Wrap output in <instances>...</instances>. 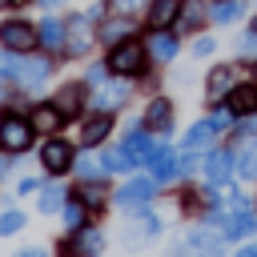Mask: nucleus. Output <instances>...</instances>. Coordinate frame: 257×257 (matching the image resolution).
<instances>
[{"label": "nucleus", "instance_id": "obj_1", "mask_svg": "<svg viewBox=\"0 0 257 257\" xmlns=\"http://www.w3.org/2000/svg\"><path fill=\"white\" fill-rule=\"evenodd\" d=\"M104 64H108L112 72H120V76H137V72H145L149 52H145L137 40H120V44H112V52H108Z\"/></svg>", "mask_w": 257, "mask_h": 257}, {"label": "nucleus", "instance_id": "obj_2", "mask_svg": "<svg viewBox=\"0 0 257 257\" xmlns=\"http://www.w3.org/2000/svg\"><path fill=\"white\" fill-rule=\"evenodd\" d=\"M32 120H24V116H16V112H8L4 120H0V145L8 149V153H24L28 145H32Z\"/></svg>", "mask_w": 257, "mask_h": 257}, {"label": "nucleus", "instance_id": "obj_3", "mask_svg": "<svg viewBox=\"0 0 257 257\" xmlns=\"http://www.w3.org/2000/svg\"><path fill=\"white\" fill-rule=\"evenodd\" d=\"M72 145L68 141H60V137H48L44 145H40V165L48 169V173H64V169H72Z\"/></svg>", "mask_w": 257, "mask_h": 257}, {"label": "nucleus", "instance_id": "obj_4", "mask_svg": "<svg viewBox=\"0 0 257 257\" xmlns=\"http://www.w3.org/2000/svg\"><path fill=\"white\" fill-rule=\"evenodd\" d=\"M100 249H104L100 229H84V225L76 229V237H72V241H64V245H60V253H64V257H96Z\"/></svg>", "mask_w": 257, "mask_h": 257}, {"label": "nucleus", "instance_id": "obj_5", "mask_svg": "<svg viewBox=\"0 0 257 257\" xmlns=\"http://www.w3.org/2000/svg\"><path fill=\"white\" fill-rule=\"evenodd\" d=\"M0 40H4L12 52H28L32 44H40L36 28H32V24H24V20H8V24L0 28Z\"/></svg>", "mask_w": 257, "mask_h": 257}, {"label": "nucleus", "instance_id": "obj_6", "mask_svg": "<svg viewBox=\"0 0 257 257\" xmlns=\"http://www.w3.org/2000/svg\"><path fill=\"white\" fill-rule=\"evenodd\" d=\"M64 48L72 52V56H84L88 48H92V28H88V16H72L68 24H64Z\"/></svg>", "mask_w": 257, "mask_h": 257}, {"label": "nucleus", "instance_id": "obj_7", "mask_svg": "<svg viewBox=\"0 0 257 257\" xmlns=\"http://www.w3.org/2000/svg\"><path fill=\"white\" fill-rule=\"evenodd\" d=\"M153 201V181H145V177H133L124 189H116V205L120 209H145Z\"/></svg>", "mask_w": 257, "mask_h": 257}, {"label": "nucleus", "instance_id": "obj_8", "mask_svg": "<svg viewBox=\"0 0 257 257\" xmlns=\"http://www.w3.org/2000/svg\"><path fill=\"white\" fill-rule=\"evenodd\" d=\"M145 128H153V133H161V137L173 128V104H169L165 96H157V100L145 108Z\"/></svg>", "mask_w": 257, "mask_h": 257}, {"label": "nucleus", "instance_id": "obj_9", "mask_svg": "<svg viewBox=\"0 0 257 257\" xmlns=\"http://www.w3.org/2000/svg\"><path fill=\"white\" fill-rule=\"evenodd\" d=\"M28 120H32V128H36V133H44V137H52V133H56V128L64 124V112H60L56 104H36Z\"/></svg>", "mask_w": 257, "mask_h": 257}, {"label": "nucleus", "instance_id": "obj_10", "mask_svg": "<svg viewBox=\"0 0 257 257\" xmlns=\"http://www.w3.org/2000/svg\"><path fill=\"white\" fill-rule=\"evenodd\" d=\"M233 161H237V157H233L229 149H217V153H209V161H205V173H209V181H213V185H225V181H229V173L237 169Z\"/></svg>", "mask_w": 257, "mask_h": 257}, {"label": "nucleus", "instance_id": "obj_11", "mask_svg": "<svg viewBox=\"0 0 257 257\" xmlns=\"http://www.w3.org/2000/svg\"><path fill=\"white\" fill-rule=\"evenodd\" d=\"M229 88H233V68L229 64H217L209 72V80H205V96L209 100H221V96H229Z\"/></svg>", "mask_w": 257, "mask_h": 257}, {"label": "nucleus", "instance_id": "obj_12", "mask_svg": "<svg viewBox=\"0 0 257 257\" xmlns=\"http://www.w3.org/2000/svg\"><path fill=\"white\" fill-rule=\"evenodd\" d=\"M229 108H233V116L257 112V88L253 84H233L229 88Z\"/></svg>", "mask_w": 257, "mask_h": 257}, {"label": "nucleus", "instance_id": "obj_13", "mask_svg": "<svg viewBox=\"0 0 257 257\" xmlns=\"http://www.w3.org/2000/svg\"><path fill=\"white\" fill-rule=\"evenodd\" d=\"M181 4H185V0H153V4H149V24H153V28H169V24L181 16Z\"/></svg>", "mask_w": 257, "mask_h": 257}, {"label": "nucleus", "instance_id": "obj_14", "mask_svg": "<svg viewBox=\"0 0 257 257\" xmlns=\"http://www.w3.org/2000/svg\"><path fill=\"white\" fill-rule=\"evenodd\" d=\"M48 72H52V64H48V60H24L16 80H20L24 88H40V84L48 80Z\"/></svg>", "mask_w": 257, "mask_h": 257}, {"label": "nucleus", "instance_id": "obj_15", "mask_svg": "<svg viewBox=\"0 0 257 257\" xmlns=\"http://www.w3.org/2000/svg\"><path fill=\"white\" fill-rule=\"evenodd\" d=\"M64 116H76L80 112V104H84V84H64L60 92H56V100H52Z\"/></svg>", "mask_w": 257, "mask_h": 257}, {"label": "nucleus", "instance_id": "obj_16", "mask_svg": "<svg viewBox=\"0 0 257 257\" xmlns=\"http://www.w3.org/2000/svg\"><path fill=\"white\" fill-rule=\"evenodd\" d=\"M108 128H112L108 112H96V116H88V120H84V128H80V145H100V141L108 137Z\"/></svg>", "mask_w": 257, "mask_h": 257}, {"label": "nucleus", "instance_id": "obj_17", "mask_svg": "<svg viewBox=\"0 0 257 257\" xmlns=\"http://www.w3.org/2000/svg\"><path fill=\"white\" fill-rule=\"evenodd\" d=\"M128 32H133V20H128V16H112V20L100 24L96 36H100L104 44H120V40H128Z\"/></svg>", "mask_w": 257, "mask_h": 257}, {"label": "nucleus", "instance_id": "obj_18", "mask_svg": "<svg viewBox=\"0 0 257 257\" xmlns=\"http://www.w3.org/2000/svg\"><path fill=\"white\" fill-rule=\"evenodd\" d=\"M257 229V221H253V213L245 209V213H229V217H221V233L225 237H245V233H253Z\"/></svg>", "mask_w": 257, "mask_h": 257}, {"label": "nucleus", "instance_id": "obj_19", "mask_svg": "<svg viewBox=\"0 0 257 257\" xmlns=\"http://www.w3.org/2000/svg\"><path fill=\"white\" fill-rule=\"evenodd\" d=\"M124 153L133 157V165L149 161V157H153V141H149V133H141V128H137V133H128V137H124Z\"/></svg>", "mask_w": 257, "mask_h": 257}, {"label": "nucleus", "instance_id": "obj_20", "mask_svg": "<svg viewBox=\"0 0 257 257\" xmlns=\"http://www.w3.org/2000/svg\"><path fill=\"white\" fill-rule=\"evenodd\" d=\"M128 100V84H104L100 92H96V108L100 112H108V108H120Z\"/></svg>", "mask_w": 257, "mask_h": 257}, {"label": "nucleus", "instance_id": "obj_21", "mask_svg": "<svg viewBox=\"0 0 257 257\" xmlns=\"http://www.w3.org/2000/svg\"><path fill=\"white\" fill-rule=\"evenodd\" d=\"M213 133H217V124H213V120H197V124L185 133V149H193V153H197V149H205V145L213 141Z\"/></svg>", "mask_w": 257, "mask_h": 257}, {"label": "nucleus", "instance_id": "obj_22", "mask_svg": "<svg viewBox=\"0 0 257 257\" xmlns=\"http://www.w3.org/2000/svg\"><path fill=\"white\" fill-rule=\"evenodd\" d=\"M149 165H153V177H157V181H169V177L177 173V157H173L169 149H153Z\"/></svg>", "mask_w": 257, "mask_h": 257}, {"label": "nucleus", "instance_id": "obj_23", "mask_svg": "<svg viewBox=\"0 0 257 257\" xmlns=\"http://www.w3.org/2000/svg\"><path fill=\"white\" fill-rule=\"evenodd\" d=\"M149 52H153L157 60H173V56H177V40H173L165 28H157L153 40H149Z\"/></svg>", "mask_w": 257, "mask_h": 257}, {"label": "nucleus", "instance_id": "obj_24", "mask_svg": "<svg viewBox=\"0 0 257 257\" xmlns=\"http://www.w3.org/2000/svg\"><path fill=\"white\" fill-rule=\"evenodd\" d=\"M36 36H40V44H48V48H56V44H64V24L60 20H44L40 28H36Z\"/></svg>", "mask_w": 257, "mask_h": 257}, {"label": "nucleus", "instance_id": "obj_25", "mask_svg": "<svg viewBox=\"0 0 257 257\" xmlns=\"http://www.w3.org/2000/svg\"><path fill=\"white\" fill-rule=\"evenodd\" d=\"M100 161H104V169H108V173H124V169H133V157L124 153V145H120V149H108Z\"/></svg>", "mask_w": 257, "mask_h": 257}, {"label": "nucleus", "instance_id": "obj_26", "mask_svg": "<svg viewBox=\"0 0 257 257\" xmlns=\"http://www.w3.org/2000/svg\"><path fill=\"white\" fill-rule=\"evenodd\" d=\"M56 209H64V189L60 185L40 189V213H56Z\"/></svg>", "mask_w": 257, "mask_h": 257}, {"label": "nucleus", "instance_id": "obj_27", "mask_svg": "<svg viewBox=\"0 0 257 257\" xmlns=\"http://www.w3.org/2000/svg\"><path fill=\"white\" fill-rule=\"evenodd\" d=\"M161 229V221L153 217V213H141V221H137V229L133 233H124V241H145V237H153Z\"/></svg>", "mask_w": 257, "mask_h": 257}, {"label": "nucleus", "instance_id": "obj_28", "mask_svg": "<svg viewBox=\"0 0 257 257\" xmlns=\"http://www.w3.org/2000/svg\"><path fill=\"white\" fill-rule=\"evenodd\" d=\"M80 205H84V209H100V205H104V185H100V181H88V185L80 189Z\"/></svg>", "mask_w": 257, "mask_h": 257}, {"label": "nucleus", "instance_id": "obj_29", "mask_svg": "<svg viewBox=\"0 0 257 257\" xmlns=\"http://www.w3.org/2000/svg\"><path fill=\"white\" fill-rule=\"evenodd\" d=\"M237 169H241V177H249V181L257 177V141H249V145L241 149V165H237Z\"/></svg>", "mask_w": 257, "mask_h": 257}, {"label": "nucleus", "instance_id": "obj_30", "mask_svg": "<svg viewBox=\"0 0 257 257\" xmlns=\"http://www.w3.org/2000/svg\"><path fill=\"white\" fill-rule=\"evenodd\" d=\"M64 225H68L72 233L84 225V205H80V201H64Z\"/></svg>", "mask_w": 257, "mask_h": 257}, {"label": "nucleus", "instance_id": "obj_31", "mask_svg": "<svg viewBox=\"0 0 257 257\" xmlns=\"http://www.w3.org/2000/svg\"><path fill=\"white\" fill-rule=\"evenodd\" d=\"M241 16V0H221L217 8H213V20H221V24H229V20H237Z\"/></svg>", "mask_w": 257, "mask_h": 257}, {"label": "nucleus", "instance_id": "obj_32", "mask_svg": "<svg viewBox=\"0 0 257 257\" xmlns=\"http://www.w3.org/2000/svg\"><path fill=\"white\" fill-rule=\"evenodd\" d=\"M20 225H24V213H20V209H8V213L0 217V233H16Z\"/></svg>", "mask_w": 257, "mask_h": 257}, {"label": "nucleus", "instance_id": "obj_33", "mask_svg": "<svg viewBox=\"0 0 257 257\" xmlns=\"http://www.w3.org/2000/svg\"><path fill=\"white\" fill-rule=\"evenodd\" d=\"M72 165H76V173H80V177H88V181H92V177L100 173V169H96V165H92L88 157H80V161H72Z\"/></svg>", "mask_w": 257, "mask_h": 257}, {"label": "nucleus", "instance_id": "obj_34", "mask_svg": "<svg viewBox=\"0 0 257 257\" xmlns=\"http://www.w3.org/2000/svg\"><path fill=\"white\" fill-rule=\"evenodd\" d=\"M181 173H193L197 169V157H193V149H185V157H181V165H177Z\"/></svg>", "mask_w": 257, "mask_h": 257}, {"label": "nucleus", "instance_id": "obj_35", "mask_svg": "<svg viewBox=\"0 0 257 257\" xmlns=\"http://www.w3.org/2000/svg\"><path fill=\"white\" fill-rule=\"evenodd\" d=\"M193 52H197V56H209V52H213V40H209V36H201V40L193 44Z\"/></svg>", "mask_w": 257, "mask_h": 257}, {"label": "nucleus", "instance_id": "obj_36", "mask_svg": "<svg viewBox=\"0 0 257 257\" xmlns=\"http://www.w3.org/2000/svg\"><path fill=\"white\" fill-rule=\"evenodd\" d=\"M104 72H108V64H92V68H88V80H92V84H100V80H104Z\"/></svg>", "mask_w": 257, "mask_h": 257}, {"label": "nucleus", "instance_id": "obj_37", "mask_svg": "<svg viewBox=\"0 0 257 257\" xmlns=\"http://www.w3.org/2000/svg\"><path fill=\"white\" fill-rule=\"evenodd\" d=\"M213 124H217V128H229V124H233V108H229V112H225V108H221V112H217V116H213Z\"/></svg>", "mask_w": 257, "mask_h": 257}, {"label": "nucleus", "instance_id": "obj_38", "mask_svg": "<svg viewBox=\"0 0 257 257\" xmlns=\"http://www.w3.org/2000/svg\"><path fill=\"white\" fill-rule=\"evenodd\" d=\"M12 257H48V253L36 249V245H28V249H20V253H12Z\"/></svg>", "mask_w": 257, "mask_h": 257}, {"label": "nucleus", "instance_id": "obj_39", "mask_svg": "<svg viewBox=\"0 0 257 257\" xmlns=\"http://www.w3.org/2000/svg\"><path fill=\"white\" fill-rule=\"evenodd\" d=\"M8 173H12V153H4V157H0V177H8Z\"/></svg>", "mask_w": 257, "mask_h": 257}, {"label": "nucleus", "instance_id": "obj_40", "mask_svg": "<svg viewBox=\"0 0 257 257\" xmlns=\"http://www.w3.org/2000/svg\"><path fill=\"white\" fill-rule=\"evenodd\" d=\"M116 8L120 12H133V8H141V0H116Z\"/></svg>", "mask_w": 257, "mask_h": 257}, {"label": "nucleus", "instance_id": "obj_41", "mask_svg": "<svg viewBox=\"0 0 257 257\" xmlns=\"http://www.w3.org/2000/svg\"><path fill=\"white\" fill-rule=\"evenodd\" d=\"M0 100H8V76L0 72Z\"/></svg>", "mask_w": 257, "mask_h": 257}, {"label": "nucleus", "instance_id": "obj_42", "mask_svg": "<svg viewBox=\"0 0 257 257\" xmlns=\"http://www.w3.org/2000/svg\"><path fill=\"white\" fill-rule=\"evenodd\" d=\"M237 257H257V245H245V249H241Z\"/></svg>", "mask_w": 257, "mask_h": 257}, {"label": "nucleus", "instance_id": "obj_43", "mask_svg": "<svg viewBox=\"0 0 257 257\" xmlns=\"http://www.w3.org/2000/svg\"><path fill=\"white\" fill-rule=\"evenodd\" d=\"M40 4H60V0H40Z\"/></svg>", "mask_w": 257, "mask_h": 257}, {"label": "nucleus", "instance_id": "obj_44", "mask_svg": "<svg viewBox=\"0 0 257 257\" xmlns=\"http://www.w3.org/2000/svg\"><path fill=\"white\" fill-rule=\"evenodd\" d=\"M249 32H257V16H253V28H249Z\"/></svg>", "mask_w": 257, "mask_h": 257}, {"label": "nucleus", "instance_id": "obj_45", "mask_svg": "<svg viewBox=\"0 0 257 257\" xmlns=\"http://www.w3.org/2000/svg\"><path fill=\"white\" fill-rule=\"evenodd\" d=\"M4 4H12V0H0V8H4Z\"/></svg>", "mask_w": 257, "mask_h": 257}, {"label": "nucleus", "instance_id": "obj_46", "mask_svg": "<svg viewBox=\"0 0 257 257\" xmlns=\"http://www.w3.org/2000/svg\"><path fill=\"white\" fill-rule=\"evenodd\" d=\"M253 72H257V64H253Z\"/></svg>", "mask_w": 257, "mask_h": 257}]
</instances>
